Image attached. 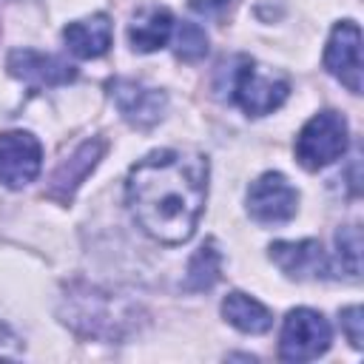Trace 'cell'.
I'll return each instance as SVG.
<instances>
[{
	"label": "cell",
	"instance_id": "13",
	"mask_svg": "<svg viewBox=\"0 0 364 364\" xmlns=\"http://www.w3.org/2000/svg\"><path fill=\"white\" fill-rule=\"evenodd\" d=\"M63 40L71 48V54L82 60L102 57L111 48V20L108 14H91L85 20H74L63 28Z\"/></svg>",
	"mask_w": 364,
	"mask_h": 364
},
{
	"label": "cell",
	"instance_id": "6",
	"mask_svg": "<svg viewBox=\"0 0 364 364\" xmlns=\"http://www.w3.org/2000/svg\"><path fill=\"white\" fill-rule=\"evenodd\" d=\"M299 193L287 176L267 171L247 188V210L262 225H282L296 216Z\"/></svg>",
	"mask_w": 364,
	"mask_h": 364
},
{
	"label": "cell",
	"instance_id": "8",
	"mask_svg": "<svg viewBox=\"0 0 364 364\" xmlns=\"http://www.w3.org/2000/svg\"><path fill=\"white\" fill-rule=\"evenodd\" d=\"M324 68L353 94H361V31L353 20L333 26L324 48Z\"/></svg>",
	"mask_w": 364,
	"mask_h": 364
},
{
	"label": "cell",
	"instance_id": "12",
	"mask_svg": "<svg viewBox=\"0 0 364 364\" xmlns=\"http://www.w3.org/2000/svg\"><path fill=\"white\" fill-rule=\"evenodd\" d=\"M102 151H105V142L102 139H85L71 156L68 162H63L54 176H51V196L60 199V202H68L74 196V191L85 182V176L97 168V162L102 159Z\"/></svg>",
	"mask_w": 364,
	"mask_h": 364
},
{
	"label": "cell",
	"instance_id": "10",
	"mask_svg": "<svg viewBox=\"0 0 364 364\" xmlns=\"http://www.w3.org/2000/svg\"><path fill=\"white\" fill-rule=\"evenodd\" d=\"M9 74L28 82L31 88H46V85H65L77 77V68L54 54H43L34 48H14L9 54Z\"/></svg>",
	"mask_w": 364,
	"mask_h": 364
},
{
	"label": "cell",
	"instance_id": "9",
	"mask_svg": "<svg viewBox=\"0 0 364 364\" xmlns=\"http://www.w3.org/2000/svg\"><path fill=\"white\" fill-rule=\"evenodd\" d=\"M108 94L114 100V105L119 108V114L134 125V128H151L162 119L168 97L159 88L142 85L136 80H125L117 77L108 82Z\"/></svg>",
	"mask_w": 364,
	"mask_h": 364
},
{
	"label": "cell",
	"instance_id": "19",
	"mask_svg": "<svg viewBox=\"0 0 364 364\" xmlns=\"http://www.w3.org/2000/svg\"><path fill=\"white\" fill-rule=\"evenodd\" d=\"M361 324H364V318H361V307L358 304L341 310V327H344V333H347V338H350V344L355 350L361 347Z\"/></svg>",
	"mask_w": 364,
	"mask_h": 364
},
{
	"label": "cell",
	"instance_id": "15",
	"mask_svg": "<svg viewBox=\"0 0 364 364\" xmlns=\"http://www.w3.org/2000/svg\"><path fill=\"white\" fill-rule=\"evenodd\" d=\"M173 34V17L168 9H151L145 11L142 17H136L128 28V40L136 51L148 54V51H156L162 48Z\"/></svg>",
	"mask_w": 364,
	"mask_h": 364
},
{
	"label": "cell",
	"instance_id": "11",
	"mask_svg": "<svg viewBox=\"0 0 364 364\" xmlns=\"http://www.w3.org/2000/svg\"><path fill=\"white\" fill-rule=\"evenodd\" d=\"M270 259L293 279H321L330 273V262L316 239L301 242H273Z\"/></svg>",
	"mask_w": 364,
	"mask_h": 364
},
{
	"label": "cell",
	"instance_id": "1",
	"mask_svg": "<svg viewBox=\"0 0 364 364\" xmlns=\"http://www.w3.org/2000/svg\"><path fill=\"white\" fill-rule=\"evenodd\" d=\"M208 196V159L191 151H154L125 179V202L134 222L162 245L193 236Z\"/></svg>",
	"mask_w": 364,
	"mask_h": 364
},
{
	"label": "cell",
	"instance_id": "17",
	"mask_svg": "<svg viewBox=\"0 0 364 364\" xmlns=\"http://www.w3.org/2000/svg\"><path fill=\"white\" fill-rule=\"evenodd\" d=\"M336 264H338V276L344 270L350 279H358V273H361V233L355 225H347L336 233Z\"/></svg>",
	"mask_w": 364,
	"mask_h": 364
},
{
	"label": "cell",
	"instance_id": "20",
	"mask_svg": "<svg viewBox=\"0 0 364 364\" xmlns=\"http://www.w3.org/2000/svg\"><path fill=\"white\" fill-rule=\"evenodd\" d=\"M191 9L205 14V17H213V14L228 9V0H191Z\"/></svg>",
	"mask_w": 364,
	"mask_h": 364
},
{
	"label": "cell",
	"instance_id": "7",
	"mask_svg": "<svg viewBox=\"0 0 364 364\" xmlns=\"http://www.w3.org/2000/svg\"><path fill=\"white\" fill-rule=\"evenodd\" d=\"M43 165V145L28 131L0 134V182L6 188H23L37 179Z\"/></svg>",
	"mask_w": 364,
	"mask_h": 364
},
{
	"label": "cell",
	"instance_id": "3",
	"mask_svg": "<svg viewBox=\"0 0 364 364\" xmlns=\"http://www.w3.org/2000/svg\"><path fill=\"white\" fill-rule=\"evenodd\" d=\"M290 94L284 77L267 74L250 57H236L233 68L228 71V97L250 117H264L276 111Z\"/></svg>",
	"mask_w": 364,
	"mask_h": 364
},
{
	"label": "cell",
	"instance_id": "4",
	"mask_svg": "<svg viewBox=\"0 0 364 364\" xmlns=\"http://www.w3.org/2000/svg\"><path fill=\"white\" fill-rule=\"evenodd\" d=\"M350 145L347 119L336 111H321L307 119V125L296 136V159L307 171H318L336 162Z\"/></svg>",
	"mask_w": 364,
	"mask_h": 364
},
{
	"label": "cell",
	"instance_id": "5",
	"mask_svg": "<svg viewBox=\"0 0 364 364\" xmlns=\"http://www.w3.org/2000/svg\"><path fill=\"white\" fill-rule=\"evenodd\" d=\"M330 324L318 310L310 307H296L287 313L282 324V338H279V358L284 361H313L327 353L330 347Z\"/></svg>",
	"mask_w": 364,
	"mask_h": 364
},
{
	"label": "cell",
	"instance_id": "18",
	"mask_svg": "<svg viewBox=\"0 0 364 364\" xmlns=\"http://www.w3.org/2000/svg\"><path fill=\"white\" fill-rule=\"evenodd\" d=\"M173 43H176L173 51H176L179 60H188L191 63V60H199V57L208 54V34L196 23H182L176 28V40Z\"/></svg>",
	"mask_w": 364,
	"mask_h": 364
},
{
	"label": "cell",
	"instance_id": "14",
	"mask_svg": "<svg viewBox=\"0 0 364 364\" xmlns=\"http://www.w3.org/2000/svg\"><path fill=\"white\" fill-rule=\"evenodd\" d=\"M222 316L242 333H250V336H259V333H267L273 327V313L256 301L253 296L247 293H228L225 301H222Z\"/></svg>",
	"mask_w": 364,
	"mask_h": 364
},
{
	"label": "cell",
	"instance_id": "16",
	"mask_svg": "<svg viewBox=\"0 0 364 364\" xmlns=\"http://www.w3.org/2000/svg\"><path fill=\"white\" fill-rule=\"evenodd\" d=\"M219 264H222V256H219L216 245H213V242L202 245V247L193 253L191 264H188L185 287H188V290H210V287L216 284V279H219Z\"/></svg>",
	"mask_w": 364,
	"mask_h": 364
},
{
	"label": "cell",
	"instance_id": "2",
	"mask_svg": "<svg viewBox=\"0 0 364 364\" xmlns=\"http://www.w3.org/2000/svg\"><path fill=\"white\" fill-rule=\"evenodd\" d=\"M60 316L65 324H71L77 333L91 338H122L136 318L134 304L125 299L97 290V287H74L65 296V304L60 307Z\"/></svg>",
	"mask_w": 364,
	"mask_h": 364
}]
</instances>
